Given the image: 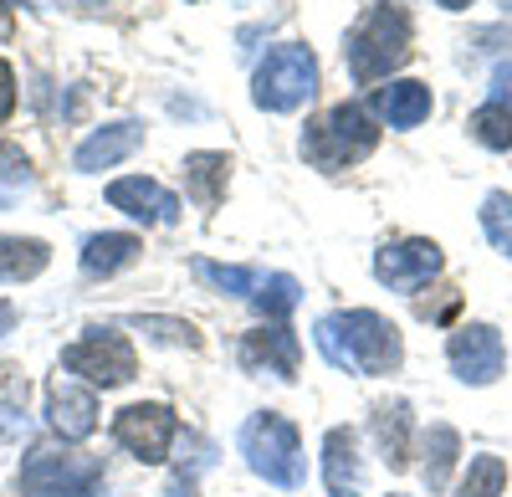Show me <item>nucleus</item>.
I'll list each match as a JSON object with an SVG mask.
<instances>
[{
	"mask_svg": "<svg viewBox=\"0 0 512 497\" xmlns=\"http://www.w3.org/2000/svg\"><path fill=\"white\" fill-rule=\"evenodd\" d=\"M313 344L333 369H349V375H395L400 359H405L400 328L384 313H369V308L323 313L318 328H313Z\"/></svg>",
	"mask_w": 512,
	"mask_h": 497,
	"instance_id": "obj_1",
	"label": "nucleus"
},
{
	"mask_svg": "<svg viewBox=\"0 0 512 497\" xmlns=\"http://www.w3.org/2000/svg\"><path fill=\"white\" fill-rule=\"evenodd\" d=\"M344 62H349V77L354 82H379V77H390L395 67L410 62V16L405 6H369L349 41H344Z\"/></svg>",
	"mask_w": 512,
	"mask_h": 497,
	"instance_id": "obj_2",
	"label": "nucleus"
},
{
	"mask_svg": "<svg viewBox=\"0 0 512 497\" xmlns=\"http://www.w3.org/2000/svg\"><path fill=\"white\" fill-rule=\"evenodd\" d=\"M379 144V123L369 118L364 103H338L323 118H313L303 129V159L318 164V170H349V164L369 159Z\"/></svg>",
	"mask_w": 512,
	"mask_h": 497,
	"instance_id": "obj_3",
	"label": "nucleus"
},
{
	"mask_svg": "<svg viewBox=\"0 0 512 497\" xmlns=\"http://www.w3.org/2000/svg\"><path fill=\"white\" fill-rule=\"evenodd\" d=\"M241 457L256 477H267L272 487H303L308 477V457L303 441H297V426L277 410H256V416L241 426Z\"/></svg>",
	"mask_w": 512,
	"mask_h": 497,
	"instance_id": "obj_4",
	"label": "nucleus"
},
{
	"mask_svg": "<svg viewBox=\"0 0 512 497\" xmlns=\"http://www.w3.org/2000/svg\"><path fill=\"white\" fill-rule=\"evenodd\" d=\"M313 93H318V57L303 41L272 47L251 77V103L262 113H297L303 103H313Z\"/></svg>",
	"mask_w": 512,
	"mask_h": 497,
	"instance_id": "obj_5",
	"label": "nucleus"
},
{
	"mask_svg": "<svg viewBox=\"0 0 512 497\" xmlns=\"http://www.w3.org/2000/svg\"><path fill=\"white\" fill-rule=\"evenodd\" d=\"M62 369L67 375H82L88 385H128L134 380V344H128L118 328H88L67 354H62Z\"/></svg>",
	"mask_w": 512,
	"mask_h": 497,
	"instance_id": "obj_6",
	"label": "nucleus"
},
{
	"mask_svg": "<svg viewBox=\"0 0 512 497\" xmlns=\"http://www.w3.org/2000/svg\"><path fill=\"white\" fill-rule=\"evenodd\" d=\"M103 467L67 457V451H31L21 467V492L26 497H98Z\"/></svg>",
	"mask_w": 512,
	"mask_h": 497,
	"instance_id": "obj_7",
	"label": "nucleus"
},
{
	"mask_svg": "<svg viewBox=\"0 0 512 497\" xmlns=\"http://www.w3.org/2000/svg\"><path fill=\"white\" fill-rule=\"evenodd\" d=\"M446 267L441 246L425 236H405V241H384L374 252V277L390 287V293H420L425 282Z\"/></svg>",
	"mask_w": 512,
	"mask_h": 497,
	"instance_id": "obj_8",
	"label": "nucleus"
},
{
	"mask_svg": "<svg viewBox=\"0 0 512 497\" xmlns=\"http://www.w3.org/2000/svg\"><path fill=\"white\" fill-rule=\"evenodd\" d=\"M446 359L456 369V380L466 385H492L507 364V349H502V334L492 323H461L451 344H446Z\"/></svg>",
	"mask_w": 512,
	"mask_h": 497,
	"instance_id": "obj_9",
	"label": "nucleus"
},
{
	"mask_svg": "<svg viewBox=\"0 0 512 497\" xmlns=\"http://www.w3.org/2000/svg\"><path fill=\"white\" fill-rule=\"evenodd\" d=\"M175 431H180V421H175V410H169V405H128V410L113 416L118 446H128L139 462H164Z\"/></svg>",
	"mask_w": 512,
	"mask_h": 497,
	"instance_id": "obj_10",
	"label": "nucleus"
},
{
	"mask_svg": "<svg viewBox=\"0 0 512 497\" xmlns=\"http://www.w3.org/2000/svg\"><path fill=\"white\" fill-rule=\"evenodd\" d=\"M47 421L62 441H88L98 426V395L88 385H77L72 375H57L47 385Z\"/></svg>",
	"mask_w": 512,
	"mask_h": 497,
	"instance_id": "obj_11",
	"label": "nucleus"
},
{
	"mask_svg": "<svg viewBox=\"0 0 512 497\" xmlns=\"http://www.w3.org/2000/svg\"><path fill=\"white\" fill-rule=\"evenodd\" d=\"M108 205L123 216H134L144 226H175L180 221V200L169 195L159 180H144V175H128V180H113L108 185Z\"/></svg>",
	"mask_w": 512,
	"mask_h": 497,
	"instance_id": "obj_12",
	"label": "nucleus"
},
{
	"mask_svg": "<svg viewBox=\"0 0 512 497\" xmlns=\"http://www.w3.org/2000/svg\"><path fill=\"white\" fill-rule=\"evenodd\" d=\"M297 359H303L297 334L282 328V323L256 328V334L241 339V369H267V375H277V380H297Z\"/></svg>",
	"mask_w": 512,
	"mask_h": 497,
	"instance_id": "obj_13",
	"label": "nucleus"
},
{
	"mask_svg": "<svg viewBox=\"0 0 512 497\" xmlns=\"http://www.w3.org/2000/svg\"><path fill=\"white\" fill-rule=\"evenodd\" d=\"M323 482H328V497H359L364 492L359 436L349 426H333L323 436Z\"/></svg>",
	"mask_w": 512,
	"mask_h": 497,
	"instance_id": "obj_14",
	"label": "nucleus"
},
{
	"mask_svg": "<svg viewBox=\"0 0 512 497\" xmlns=\"http://www.w3.org/2000/svg\"><path fill=\"white\" fill-rule=\"evenodd\" d=\"M139 144H144L139 123H108V129H98V134H88V139L77 144L72 164H77V170H113V164L128 159Z\"/></svg>",
	"mask_w": 512,
	"mask_h": 497,
	"instance_id": "obj_15",
	"label": "nucleus"
},
{
	"mask_svg": "<svg viewBox=\"0 0 512 497\" xmlns=\"http://www.w3.org/2000/svg\"><path fill=\"white\" fill-rule=\"evenodd\" d=\"M226 185H231V159L226 154H216V149L185 154V190L200 211H216L226 200Z\"/></svg>",
	"mask_w": 512,
	"mask_h": 497,
	"instance_id": "obj_16",
	"label": "nucleus"
},
{
	"mask_svg": "<svg viewBox=\"0 0 512 497\" xmlns=\"http://www.w3.org/2000/svg\"><path fill=\"white\" fill-rule=\"evenodd\" d=\"M374 113L390 123V129H415V123L431 118V88L425 82H390V88L374 93Z\"/></svg>",
	"mask_w": 512,
	"mask_h": 497,
	"instance_id": "obj_17",
	"label": "nucleus"
},
{
	"mask_svg": "<svg viewBox=\"0 0 512 497\" xmlns=\"http://www.w3.org/2000/svg\"><path fill=\"white\" fill-rule=\"evenodd\" d=\"M139 252H144V241L128 236V231L88 236V241H82V272H88V277H113V272H123L128 262H139Z\"/></svg>",
	"mask_w": 512,
	"mask_h": 497,
	"instance_id": "obj_18",
	"label": "nucleus"
},
{
	"mask_svg": "<svg viewBox=\"0 0 512 497\" xmlns=\"http://www.w3.org/2000/svg\"><path fill=\"white\" fill-rule=\"evenodd\" d=\"M52 246L36 236H0V282H26L36 272H47Z\"/></svg>",
	"mask_w": 512,
	"mask_h": 497,
	"instance_id": "obj_19",
	"label": "nucleus"
},
{
	"mask_svg": "<svg viewBox=\"0 0 512 497\" xmlns=\"http://www.w3.org/2000/svg\"><path fill=\"white\" fill-rule=\"evenodd\" d=\"M374 441L384 451L390 467H405L410 462V405L405 400H390L374 410Z\"/></svg>",
	"mask_w": 512,
	"mask_h": 497,
	"instance_id": "obj_20",
	"label": "nucleus"
},
{
	"mask_svg": "<svg viewBox=\"0 0 512 497\" xmlns=\"http://www.w3.org/2000/svg\"><path fill=\"white\" fill-rule=\"evenodd\" d=\"M456 457H461V436H456L446 421H436L431 431H425V487H431V492H446Z\"/></svg>",
	"mask_w": 512,
	"mask_h": 497,
	"instance_id": "obj_21",
	"label": "nucleus"
},
{
	"mask_svg": "<svg viewBox=\"0 0 512 497\" xmlns=\"http://www.w3.org/2000/svg\"><path fill=\"white\" fill-rule=\"evenodd\" d=\"M472 139L487 149H512V103L507 98H487L472 113Z\"/></svg>",
	"mask_w": 512,
	"mask_h": 497,
	"instance_id": "obj_22",
	"label": "nucleus"
},
{
	"mask_svg": "<svg viewBox=\"0 0 512 497\" xmlns=\"http://www.w3.org/2000/svg\"><path fill=\"white\" fill-rule=\"evenodd\" d=\"M195 277L210 282L216 293H231V298H256V287H262L267 277L256 272V267H221V262H195Z\"/></svg>",
	"mask_w": 512,
	"mask_h": 497,
	"instance_id": "obj_23",
	"label": "nucleus"
},
{
	"mask_svg": "<svg viewBox=\"0 0 512 497\" xmlns=\"http://www.w3.org/2000/svg\"><path fill=\"white\" fill-rule=\"evenodd\" d=\"M502 487H507V462L487 451V457H472V467H466L456 497H502Z\"/></svg>",
	"mask_w": 512,
	"mask_h": 497,
	"instance_id": "obj_24",
	"label": "nucleus"
},
{
	"mask_svg": "<svg viewBox=\"0 0 512 497\" xmlns=\"http://www.w3.org/2000/svg\"><path fill=\"white\" fill-rule=\"evenodd\" d=\"M297 303H303V287H297V277H287V272H277V277H267L262 287H256V308H262L272 323H282Z\"/></svg>",
	"mask_w": 512,
	"mask_h": 497,
	"instance_id": "obj_25",
	"label": "nucleus"
},
{
	"mask_svg": "<svg viewBox=\"0 0 512 497\" xmlns=\"http://www.w3.org/2000/svg\"><path fill=\"white\" fill-rule=\"evenodd\" d=\"M482 231L502 257H512V195L507 190H492L482 200Z\"/></svg>",
	"mask_w": 512,
	"mask_h": 497,
	"instance_id": "obj_26",
	"label": "nucleus"
},
{
	"mask_svg": "<svg viewBox=\"0 0 512 497\" xmlns=\"http://www.w3.org/2000/svg\"><path fill=\"white\" fill-rule=\"evenodd\" d=\"M144 328H159V339H169V344H190V349L200 344L195 328L190 323H175V318H144Z\"/></svg>",
	"mask_w": 512,
	"mask_h": 497,
	"instance_id": "obj_27",
	"label": "nucleus"
},
{
	"mask_svg": "<svg viewBox=\"0 0 512 497\" xmlns=\"http://www.w3.org/2000/svg\"><path fill=\"white\" fill-rule=\"evenodd\" d=\"M11 108H16V72L11 62H0V118H11Z\"/></svg>",
	"mask_w": 512,
	"mask_h": 497,
	"instance_id": "obj_28",
	"label": "nucleus"
},
{
	"mask_svg": "<svg viewBox=\"0 0 512 497\" xmlns=\"http://www.w3.org/2000/svg\"><path fill=\"white\" fill-rule=\"evenodd\" d=\"M11 323H16V313H11L6 303H0V334H11Z\"/></svg>",
	"mask_w": 512,
	"mask_h": 497,
	"instance_id": "obj_29",
	"label": "nucleus"
},
{
	"mask_svg": "<svg viewBox=\"0 0 512 497\" xmlns=\"http://www.w3.org/2000/svg\"><path fill=\"white\" fill-rule=\"evenodd\" d=\"M0 36H11V6L0 0Z\"/></svg>",
	"mask_w": 512,
	"mask_h": 497,
	"instance_id": "obj_30",
	"label": "nucleus"
},
{
	"mask_svg": "<svg viewBox=\"0 0 512 497\" xmlns=\"http://www.w3.org/2000/svg\"><path fill=\"white\" fill-rule=\"evenodd\" d=\"M436 6H441V11H466L472 0H436Z\"/></svg>",
	"mask_w": 512,
	"mask_h": 497,
	"instance_id": "obj_31",
	"label": "nucleus"
},
{
	"mask_svg": "<svg viewBox=\"0 0 512 497\" xmlns=\"http://www.w3.org/2000/svg\"><path fill=\"white\" fill-rule=\"evenodd\" d=\"M395 497H405V492H395Z\"/></svg>",
	"mask_w": 512,
	"mask_h": 497,
	"instance_id": "obj_32",
	"label": "nucleus"
}]
</instances>
